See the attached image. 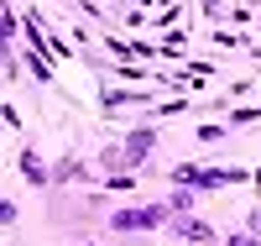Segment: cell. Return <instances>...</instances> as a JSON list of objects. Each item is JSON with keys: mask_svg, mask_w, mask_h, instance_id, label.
I'll use <instances>...</instances> for the list:
<instances>
[{"mask_svg": "<svg viewBox=\"0 0 261 246\" xmlns=\"http://www.w3.org/2000/svg\"><path fill=\"white\" fill-rule=\"evenodd\" d=\"M162 220H172V205H141V210H115L110 226L115 231H151L162 226Z\"/></svg>", "mask_w": 261, "mask_h": 246, "instance_id": "cell-1", "label": "cell"}, {"mask_svg": "<svg viewBox=\"0 0 261 246\" xmlns=\"http://www.w3.org/2000/svg\"><path fill=\"white\" fill-rule=\"evenodd\" d=\"M151 142H157V131H151V126H141L136 137L125 142V168H136V163L146 158V152H151Z\"/></svg>", "mask_w": 261, "mask_h": 246, "instance_id": "cell-2", "label": "cell"}, {"mask_svg": "<svg viewBox=\"0 0 261 246\" xmlns=\"http://www.w3.org/2000/svg\"><path fill=\"white\" fill-rule=\"evenodd\" d=\"M21 173H27V184H37V189L53 178L47 168H42V158H37V152H21Z\"/></svg>", "mask_w": 261, "mask_h": 246, "instance_id": "cell-3", "label": "cell"}, {"mask_svg": "<svg viewBox=\"0 0 261 246\" xmlns=\"http://www.w3.org/2000/svg\"><path fill=\"white\" fill-rule=\"evenodd\" d=\"M172 231H178V236H188V241H214V231H209V226H199V220H183V215L172 220Z\"/></svg>", "mask_w": 261, "mask_h": 246, "instance_id": "cell-4", "label": "cell"}, {"mask_svg": "<svg viewBox=\"0 0 261 246\" xmlns=\"http://www.w3.org/2000/svg\"><path fill=\"white\" fill-rule=\"evenodd\" d=\"M230 246H256V236H246V231H241V236H230Z\"/></svg>", "mask_w": 261, "mask_h": 246, "instance_id": "cell-5", "label": "cell"}]
</instances>
